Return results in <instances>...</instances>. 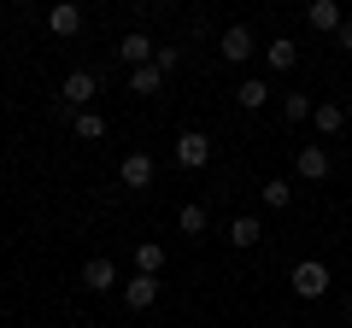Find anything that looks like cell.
Here are the masks:
<instances>
[{
    "instance_id": "1",
    "label": "cell",
    "mask_w": 352,
    "mask_h": 328,
    "mask_svg": "<svg viewBox=\"0 0 352 328\" xmlns=\"http://www.w3.org/2000/svg\"><path fill=\"white\" fill-rule=\"evenodd\" d=\"M94 94H100V76H94V71H71L59 82V106H65V112H82Z\"/></svg>"
},
{
    "instance_id": "2",
    "label": "cell",
    "mask_w": 352,
    "mask_h": 328,
    "mask_svg": "<svg viewBox=\"0 0 352 328\" xmlns=\"http://www.w3.org/2000/svg\"><path fill=\"white\" fill-rule=\"evenodd\" d=\"M252 53H258V41H252L247 24H229L223 36H217V59H223V65H247Z\"/></svg>"
},
{
    "instance_id": "3",
    "label": "cell",
    "mask_w": 352,
    "mask_h": 328,
    "mask_svg": "<svg viewBox=\"0 0 352 328\" xmlns=\"http://www.w3.org/2000/svg\"><path fill=\"white\" fill-rule=\"evenodd\" d=\"M329 170H335V159H329V147H317V141H305V147L294 152V176L300 182H323Z\"/></svg>"
},
{
    "instance_id": "4",
    "label": "cell",
    "mask_w": 352,
    "mask_h": 328,
    "mask_svg": "<svg viewBox=\"0 0 352 328\" xmlns=\"http://www.w3.org/2000/svg\"><path fill=\"white\" fill-rule=\"evenodd\" d=\"M176 164H182V170H206V164H212V141H206L200 129L176 135Z\"/></svg>"
},
{
    "instance_id": "5",
    "label": "cell",
    "mask_w": 352,
    "mask_h": 328,
    "mask_svg": "<svg viewBox=\"0 0 352 328\" xmlns=\"http://www.w3.org/2000/svg\"><path fill=\"white\" fill-rule=\"evenodd\" d=\"M118 59H124L129 71H141V65H153V59H159V47H153V36H141V30H129V36L118 41Z\"/></svg>"
},
{
    "instance_id": "6",
    "label": "cell",
    "mask_w": 352,
    "mask_h": 328,
    "mask_svg": "<svg viewBox=\"0 0 352 328\" xmlns=\"http://www.w3.org/2000/svg\"><path fill=\"white\" fill-rule=\"evenodd\" d=\"M47 30L59 41H71L76 30H82V6H76V0H59V6H47Z\"/></svg>"
},
{
    "instance_id": "7",
    "label": "cell",
    "mask_w": 352,
    "mask_h": 328,
    "mask_svg": "<svg viewBox=\"0 0 352 328\" xmlns=\"http://www.w3.org/2000/svg\"><path fill=\"white\" fill-rule=\"evenodd\" d=\"M294 293H300V299H323L329 293V270L323 264H294Z\"/></svg>"
},
{
    "instance_id": "8",
    "label": "cell",
    "mask_w": 352,
    "mask_h": 328,
    "mask_svg": "<svg viewBox=\"0 0 352 328\" xmlns=\"http://www.w3.org/2000/svg\"><path fill=\"white\" fill-rule=\"evenodd\" d=\"M153 299H159V276H141L135 270V276L124 281V305L129 311H153Z\"/></svg>"
},
{
    "instance_id": "9",
    "label": "cell",
    "mask_w": 352,
    "mask_h": 328,
    "mask_svg": "<svg viewBox=\"0 0 352 328\" xmlns=\"http://www.w3.org/2000/svg\"><path fill=\"white\" fill-rule=\"evenodd\" d=\"M82 288H88V293L118 288V264H112V258H88V264H82Z\"/></svg>"
},
{
    "instance_id": "10",
    "label": "cell",
    "mask_w": 352,
    "mask_h": 328,
    "mask_svg": "<svg viewBox=\"0 0 352 328\" xmlns=\"http://www.w3.org/2000/svg\"><path fill=\"white\" fill-rule=\"evenodd\" d=\"M118 176H124V188H153V159L147 152H129V159L118 164Z\"/></svg>"
},
{
    "instance_id": "11",
    "label": "cell",
    "mask_w": 352,
    "mask_h": 328,
    "mask_svg": "<svg viewBox=\"0 0 352 328\" xmlns=\"http://www.w3.org/2000/svg\"><path fill=\"white\" fill-rule=\"evenodd\" d=\"M264 65H270V71H294V65H300V47H294L288 36L264 41Z\"/></svg>"
},
{
    "instance_id": "12",
    "label": "cell",
    "mask_w": 352,
    "mask_h": 328,
    "mask_svg": "<svg viewBox=\"0 0 352 328\" xmlns=\"http://www.w3.org/2000/svg\"><path fill=\"white\" fill-rule=\"evenodd\" d=\"M305 24L311 30H340L346 24V18H340V0H311V6H305Z\"/></svg>"
},
{
    "instance_id": "13",
    "label": "cell",
    "mask_w": 352,
    "mask_h": 328,
    "mask_svg": "<svg viewBox=\"0 0 352 328\" xmlns=\"http://www.w3.org/2000/svg\"><path fill=\"white\" fill-rule=\"evenodd\" d=\"M311 124H317V135H340V129H346V112H340V100H323L311 112Z\"/></svg>"
},
{
    "instance_id": "14",
    "label": "cell",
    "mask_w": 352,
    "mask_h": 328,
    "mask_svg": "<svg viewBox=\"0 0 352 328\" xmlns=\"http://www.w3.org/2000/svg\"><path fill=\"white\" fill-rule=\"evenodd\" d=\"M264 100H270V82H258V76H247V82L235 89V106H241V112H258Z\"/></svg>"
},
{
    "instance_id": "15",
    "label": "cell",
    "mask_w": 352,
    "mask_h": 328,
    "mask_svg": "<svg viewBox=\"0 0 352 328\" xmlns=\"http://www.w3.org/2000/svg\"><path fill=\"white\" fill-rule=\"evenodd\" d=\"M258 217H235V223H229V246H241V253H247V246H258Z\"/></svg>"
},
{
    "instance_id": "16",
    "label": "cell",
    "mask_w": 352,
    "mask_h": 328,
    "mask_svg": "<svg viewBox=\"0 0 352 328\" xmlns=\"http://www.w3.org/2000/svg\"><path fill=\"white\" fill-rule=\"evenodd\" d=\"M164 89V71L159 65H141V71H129V94H159Z\"/></svg>"
},
{
    "instance_id": "17",
    "label": "cell",
    "mask_w": 352,
    "mask_h": 328,
    "mask_svg": "<svg viewBox=\"0 0 352 328\" xmlns=\"http://www.w3.org/2000/svg\"><path fill=\"white\" fill-rule=\"evenodd\" d=\"M135 270H141V276H159V270H164V246H159V240H141V246H135Z\"/></svg>"
},
{
    "instance_id": "18",
    "label": "cell",
    "mask_w": 352,
    "mask_h": 328,
    "mask_svg": "<svg viewBox=\"0 0 352 328\" xmlns=\"http://www.w3.org/2000/svg\"><path fill=\"white\" fill-rule=\"evenodd\" d=\"M288 200H294V182L288 176H270V182H264V205H270V211H288Z\"/></svg>"
},
{
    "instance_id": "19",
    "label": "cell",
    "mask_w": 352,
    "mask_h": 328,
    "mask_svg": "<svg viewBox=\"0 0 352 328\" xmlns=\"http://www.w3.org/2000/svg\"><path fill=\"white\" fill-rule=\"evenodd\" d=\"M176 223L188 229V235H206V223H212V217H206V205H182V211H176Z\"/></svg>"
},
{
    "instance_id": "20",
    "label": "cell",
    "mask_w": 352,
    "mask_h": 328,
    "mask_svg": "<svg viewBox=\"0 0 352 328\" xmlns=\"http://www.w3.org/2000/svg\"><path fill=\"white\" fill-rule=\"evenodd\" d=\"M76 135H82V141H100L106 135V117L100 112H76Z\"/></svg>"
},
{
    "instance_id": "21",
    "label": "cell",
    "mask_w": 352,
    "mask_h": 328,
    "mask_svg": "<svg viewBox=\"0 0 352 328\" xmlns=\"http://www.w3.org/2000/svg\"><path fill=\"white\" fill-rule=\"evenodd\" d=\"M282 112H288V124H305V117H311L317 106L305 100V94H288V100H282Z\"/></svg>"
},
{
    "instance_id": "22",
    "label": "cell",
    "mask_w": 352,
    "mask_h": 328,
    "mask_svg": "<svg viewBox=\"0 0 352 328\" xmlns=\"http://www.w3.org/2000/svg\"><path fill=\"white\" fill-rule=\"evenodd\" d=\"M153 65H159V71H164V76H170V71H176V65H182V53H176V47H159V59H153Z\"/></svg>"
},
{
    "instance_id": "23",
    "label": "cell",
    "mask_w": 352,
    "mask_h": 328,
    "mask_svg": "<svg viewBox=\"0 0 352 328\" xmlns=\"http://www.w3.org/2000/svg\"><path fill=\"white\" fill-rule=\"evenodd\" d=\"M335 47H346V53H352V18H346L340 30H335Z\"/></svg>"
},
{
    "instance_id": "24",
    "label": "cell",
    "mask_w": 352,
    "mask_h": 328,
    "mask_svg": "<svg viewBox=\"0 0 352 328\" xmlns=\"http://www.w3.org/2000/svg\"><path fill=\"white\" fill-rule=\"evenodd\" d=\"M346 311H352V299H346Z\"/></svg>"
}]
</instances>
